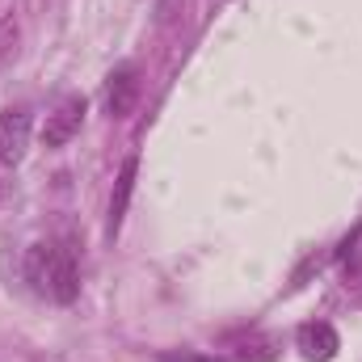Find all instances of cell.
Returning <instances> with one entry per match:
<instances>
[{
	"label": "cell",
	"mask_w": 362,
	"mask_h": 362,
	"mask_svg": "<svg viewBox=\"0 0 362 362\" xmlns=\"http://www.w3.org/2000/svg\"><path fill=\"white\" fill-rule=\"evenodd\" d=\"M135 97H139V72L131 64L114 68L110 81H105V114L110 118H127L135 110Z\"/></svg>",
	"instance_id": "5b68a950"
},
{
	"label": "cell",
	"mask_w": 362,
	"mask_h": 362,
	"mask_svg": "<svg viewBox=\"0 0 362 362\" xmlns=\"http://www.w3.org/2000/svg\"><path fill=\"white\" fill-rule=\"evenodd\" d=\"M30 110H4L0 114V165H21L30 148Z\"/></svg>",
	"instance_id": "277c9868"
},
{
	"label": "cell",
	"mask_w": 362,
	"mask_h": 362,
	"mask_svg": "<svg viewBox=\"0 0 362 362\" xmlns=\"http://www.w3.org/2000/svg\"><path fill=\"white\" fill-rule=\"evenodd\" d=\"M295 346L308 362H333L337 350H341V337H337V329L329 320H308V325H299Z\"/></svg>",
	"instance_id": "3957f363"
},
{
	"label": "cell",
	"mask_w": 362,
	"mask_h": 362,
	"mask_svg": "<svg viewBox=\"0 0 362 362\" xmlns=\"http://www.w3.org/2000/svg\"><path fill=\"white\" fill-rule=\"evenodd\" d=\"M25 282L42 295V299H55V303H76L81 295V274H76V257L72 249L55 245V240H38L25 249V262H21Z\"/></svg>",
	"instance_id": "6da1fadb"
},
{
	"label": "cell",
	"mask_w": 362,
	"mask_h": 362,
	"mask_svg": "<svg viewBox=\"0 0 362 362\" xmlns=\"http://www.w3.org/2000/svg\"><path fill=\"white\" fill-rule=\"evenodd\" d=\"M135 173H139V156H127L118 177H114V194H110V219H105V236L110 240L122 228V215H127V202H131V189H135Z\"/></svg>",
	"instance_id": "8992f818"
},
{
	"label": "cell",
	"mask_w": 362,
	"mask_h": 362,
	"mask_svg": "<svg viewBox=\"0 0 362 362\" xmlns=\"http://www.w3.org/2000/svg\"><path fill=\"white\" fill-rule=\"evenodd\" d=\"M85 97L81 93H72V97H64L51 114H47V127H42V144L47 148H64V144H72L76 135H81V122H85Z\"/></svg>",
	"instance_id": "7a4b0ae2"
}]
</instances>
